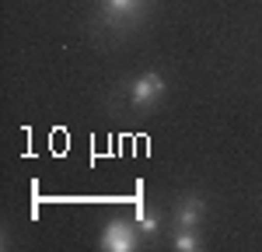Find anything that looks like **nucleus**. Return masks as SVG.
I'll return each instance as SVG.
<instances>
[{
	"mask_svg": "<svg viewBox=\"0 0 262 252\" xmlns=\"http://www.w3.org/2000/svg\"><path fill=\"white\" fill-rule=\"evenodd\" d=\"M98 245L105 252H133L137 245H140V235H137V228H133L129 221L116 217V221H108V224H105Z\"/></svg>",
	"mask_w": 262,
	"mask_h": 252,
	"instance_id": "1",
	"label": "nucleus"
},
{
	"mask_svg": "<svg viewBox=\"0 0 262 252\" xmlns=\"http://www.w3.org/2000/svg\"><path fill=\"white\" fill-rule=\"evenodd\" d=\"M164 98V77L158 70H147L140 74L137 81L129 84V102L133 109H150V105H158Z\"/></svg>",
	"mask_w": 262,
	"mask_h": 252,
	"instance_id": "2",
	"label": "nucleus"
},
{
	"mask_svg": "<svg viewBox=\"0 0 262 252\" xmlns=\"http://www.w3.org/2000/svg\"><path fill=\"white\" fill-rule=\"evenodd\" d=\"M203 210H206L203 196H185L179 203V210H175V224H179V228H200Z\"/></svg>",
	"mask_w": 262,
	"mask_h": 252,
	"instance_id": "3",
	"label": "nucleus"
},
{
	"mask_svg": "<svg viewBox=\"0 0 262 252\" xmlns=\"http://www.w3.org/2000/svg\"><path fill=\"white\" fill-rule=\"evenodd\" d=\"M143 7V0H101V14L105 18H129Z\"/></svg>",
	"mask_w": 262,
	"mask_h": 252,
	"instance_id": "4",
	"label": "nucleus"
},
{
	"mask_svg": "<svg viewBox=\"0 0 262 252\" xmlns=\"http://www.w3.org/2000/svg\"><path fill=\"white\" fill-rule=\"evenodd\" d=\"M171 245H175L179 252H196V249H203L196 228H179V235H175V242H171Z\"/></svg>",
	"mask_w": 262,
	"mask_h": 252,
	"instance_id": "5",
	"label": "nucleus"
},
{
	"mask_svg": "<svg viewBox=\"0 0 262 252\" xmlns=\"http://www.w3.org/2000/svg\"><path fill=\"white\" fill-rule=\"evenodd\" d=\"M137 228L143 231V235H154V231L161 228V221H158V217H154V214H150V210H137Z\"/></svg>",
	"mask_w": 262,
	"mask_h": 252,
	"instance_id": "6",
	"label": "nucleus"
}]
</instances>
